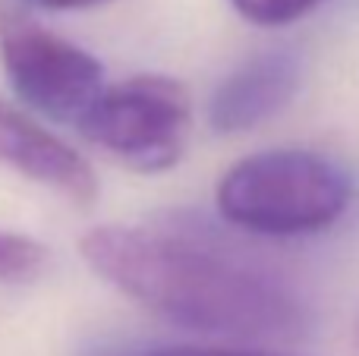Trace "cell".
<instances>
[{
    "label": "cell",
    "mask_w": 359,
    "mask_h": 356,
    "mask_svg": "<svg viewBox=\"0 0 359 356\" xmlns=\"http://www.w3.org/2000/svg\"><path fill=\"white\" fill-rule=\"evenodd\" d=\"M82 259L149 313L217 338H290L309 325V309L278 275L215 246L145 227H95Z\"/></svg>",
    "instance_id": "6da1fadb"
},
{
    "label": "cell",
    "mask_w": 359,
    "mask_h": 356,
    "mask_svg": "<svg viewBox=\"0 0 359 356\" xmlns=\"http://www.w3.org/2000/svg\"><path fill=\"white\" fill-rule=\"evenodd\" d=\"M353 202V177L309 149H268L236 161L217 183V212L259 237L328 231Z\"/></svg>",
    "instance_id": "7a4b0ae2"
},
{
    "label": "cell",
    "mask_w": 359,
    "mask_h": 356,
    "mask_svg": "<svg viewBox=\"0 0 359 356\" xmlns=\"http://www.w3.org/2000/svg\"><path fill=\"white\" fill-rule=\"evenodd\" d=\"M189 95L168 76H133L101 88L86 117L82 136L139 174H161L183 158L189 139Z\"/></svg>",
    "instance_id": "3957f363"
},
{
    "label": "cell",
    "mask_w": 359,
    "mask_h": 356,
    "mask_svg": "<svg viewBox=\"0 0 359 356\" xmlns=\"http://www.w3.org/2000/svg\"><path fill=\"white\" fill-rule=\"evenodd\" d=\"M0 63L13 92L57 123H79L104 88V69L88 50L10 6L0 10Z\"/></svg>",
    "instance_id": "277c9868"
},
{
    "label": "cell",
    "mask_w": 359,
    "mask_h": 356,
    "mask_svg": "<svg viewBox=\"0 0 359 356\" xmlns=\"http://www.w3.org/2000/svg\"><path fill=\"white\" fill-rule=\"evenodd\" d=\"M299 82H303V60L297 50L274 48L249 57L211 95V130L224 136L255 130L297 98Z\"/></svg>",
    "instance_id": "5b68a950"
},
{
    "label": "cell",
    "mask_w": 359,
    "mask_h": 356,
    "mask_svg": "<svg viewBox=\"0 0 359 356\" xmlns=\"http://www.w3.org/2000/svg\"><path fill=\"white\" fill-rule=\"evenodd\" d=\"M0 164L41 186H50L76 205H88L98 196V180L86 158L4 98H0Z\"/></svg>",
    "instance_id": "8992f818"
},
{
    "label": "cell",
    "mask_w": 359,
    "mask_h": 356,
    "mask_svg": "<svg viewBox=\"0 0 359 356\" xmlns=\"http://www.w3.org/2000/svg\"><path fill=\"white\" fill-rule=\"evenodd\" d=\"M48 246L25 233L0 231V287L29 284L48 268Z\"/></svg>",
    "instance_id": "52a82bcc"
},
{
    "label": "cell",
    "mask_w": 359,
    "mask_h": 356,
    "mask_svg": "<svg viewBox=\"0 0 359 356\" xmlns=\"http://www.w3.org/2000/svg\"><path fill=\"white\" fill-rule=\"evenodd\" d=\"M82 356H293L252 347H202V344H101Z\"/></svg>",
    "instance_id": "ba28073f"
},
{
    "label": "cell",
    "mask_w": 359,
    "mask_h": 356,
    "mask_svg": "<svg viewBox=\"0 0 359 356\" xmlns=\"http://www.w3.org/2000/svg\"><path fill=\"white\" fill-rule=\"evenodd\" d=\"M230 4L243 19L255 25H287L316 10L322 0H230Z\"/></svg>",
    "instance_id": "9c48e42d"
},
{
    "label": "cell",
    "mask_w": 359,
    "mask_h": 356,
    "mask_svg": "<svg viewBox=\"0 0 359 356\" xmlns=\"http://www.w3.org/2000/svg\"><path fill=\"white\" fill-rule=\"evenodd\" d=\"M25 4L38 10H86V6H98L107 0H25Z\"/></svg>",
    "instance_id": "30bf717a"
},
{
    "label": "cell",
    "mask_w": 359,
    "mask_h": 356,
    "mask_svg": "<svg viewBox=\"0 0 359 356\" xmlns=\"http://www.w3.org/2000/svg\"><path fill=\"white\" fill-rule=\"evenodd\" d=\"M356 347H359V319H356Z\"/></svg>",
    "instance_id": "8fae6325"
}]
</instances>
